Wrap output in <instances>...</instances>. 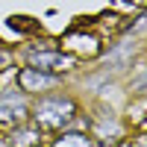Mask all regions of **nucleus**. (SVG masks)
I'll use <instances>...</instances> for the list:
<instances>
[{"instance_id": "obj_12", "label": "nucleus", "mask_w": 147, "mask_h": 147, "mask_svg": "<svg viewBox=\"0 0 147 147\" xmlns=\"http://www.w3.org/2000/svg\"><path fill=\"white\" fill-rule=\"evenodd\" d=\"M0 147H6V141H0Z\"/></svg>"}, {"instance_id": "obj_6", "label": "nucleus", "mask_w": 147, "mask_h": 147, "mask_svg": "<svg viewBox=\"0 0 147 147\" xmlns=\"http://www.w3.org/2000/svg\"><path fill=\"white\" fill-rule=\"evenodd\" d=\"M38 141H41V129L35 124L32 127H21V124L12 127V136H9L12 147H38Z\"/></svg>"}, {"instance_id": "obj_5", "label": "nucleus", "mask_w": 147, "mask_h": 147, "mask_svg": "<svg viewBox=\"0 0 147 147\" xmlns=\"http://www.w3.org/2000/svg\"><path fill=\"white\" fill-rule=\"evenodd\" d=\"M132 56H136V41H121V44L112 47V53L103 59V68L106 71L109 68H127L132 62Z\"/></svg>"}, {"instance_id": "obj_3", "label": "nucleus", "mask_w": 147, "mask_h": 147, "mask_svg": "<svg viewBox=\"0 0 147 147\" xmlns=\"http://www.w3.org/2000/svg\"><path fill=\"white\" fill-rule=\"evenodd\" d=\"M62 82L59 74H47V71H38V68H24L18 74V85L21 91H50Z\"/></svg>"}, {"instance_id": "obj_8", "label": "nucleus", "mask_w": 147, "mask_h": 147, "mask_svg": "<svg viewBox=\"0 0 147 147\" xmlns=\"http://www.w3.org/2000/svg\"><path fill=\"white\" fill-rule=\"evenodd\" d=\"M129 91H136V94H147V68H144V74H138V77L129 82Z\"/></svg>"}, {"instance_id": "obj_9", "label": "nucleus", "mask_w": 147, "mask_h": 147, "mask_svg": "<svg viewBox=\"0 0 147 147\" xmlns=\"http://www.w3.org/2000/svg\"><path fill=\"white\" fill-rule=\"evenodd\" d=\"M121 147H147V136H138V138H129V141H124Z\"/></svg>"}, {"instance_id": "obj_11", "label": "nucleus", "mask_w": 147, "mask_h": 147, "mask_svg": "<svg viewBox=\"0 0 147 147\" xmlns=\"http://www.w3.org/2000/svg\"><path fill=\"white\" fill-rule=\"evenodd\" d=\"M129 3H136V6H147V0H129Z\"/></svg>"}, {"instance_id": "obj_1", "label": "nucleus", "mask_w": 147, "mask_h": 147, "mask_svg": "<svg viewBox=\"0 0 147 147\" xmlns=\"http://www.w3.org/2000/svg\"><path fill=\"white\" fill-rule=\"evenodd\" d=\"M74 115H77V103L68 94H44L32 106V121L38 129H65Z\"/></svg>"}, {"instance_id": "obj_2", "label": "nucleus", "mask_w": 147, "mask_h": 147, "mask_svg": "<svg viewBox=\"0 0 147 147\" xmlns=\"http://www.w3.org/2000/svg\"><path fill=\"white\" fill-rule=\"evenodd\" d=\"M30 68H38L47 74H62V71H74L77 59L59 50H41V53H30Z\"/></svg>"}, {"instance_id": "obj_4", "label": "nucleus", "mask_w": 147, "mask_h": 147, "mask_svg": "<svg viewBox=\"0 0 147 147\" xmlns=\"http://www.w3.org/2000/svg\"><path fill=\"white\" fill-rule=\"evenodd\" d=\"M65 47L71 53L97 56V53H100V38L91 35V32H71V35H65Z\"/></svg>"}, {"instance_id": "obj_7", "label": "nucleus", "mask_w": 147, "mask_h": 147, "mask_svg": "<svg viewBox=\"0 0 147 147\" xmlns=\"http://www.w3.org/2000/svg\"><path fill=\"white\" fill-rule=\"evenodd\" d=\"M53 147H91V141L82 136V132H65L53 141Z\"/></svg>"}, {"instance_id": "obj_10", "label": "nucleus", "mask_w": 147, "mask_h": 147, "mask_svg": "<svg viewBox=\"0 0 147 147\" xmlns=\"http://www.w3.org/2000/svg\"><path fill=\"white\" fill-rule=\"evenodd\" d=\"M9 65H12V53H9V50H0V71L9 68Z\"/></svg>"}]
</instances>
